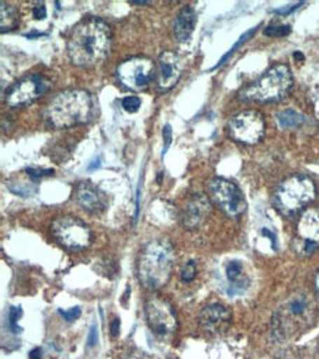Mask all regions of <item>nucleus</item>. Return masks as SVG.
<instances>
[{
    "mask_svg": "<svg viewBox=\"0 0 319 359\" xmlns=\"http://www.w3.org/2000/svg\"><path fill=\"white\" fill-rule=\"evenodd\" d=\"M316 198V186L306 175L285 178L273 193V205L283 215H294Z\"/></svg>",
    "mask_w": 319,
    "mask_h": 359,
    "instance_id": "obj_6",
    "label": "nucleus"
},
{
    "mask_svg": "<svg viewBox=\"0 0 319 359\" xmlns=\"http://www.w3.org/2000/svg\"><path fill=\"white\" fill-rule=\"evenodd\" d=\"M300 5H303L301 2L300 4H296V5H293V6H290V8H285V9H278V11H276V12H278V13H283V15H287V13H290V12H293L294 9H297Z\"/></svg>",
    "mask_w": 319,
    "mask_h": 359,
    "instance_id": "obj_35",
    "label": "nucleus"
},
{
    "mask_svg": "<svg viewBox=\"0 0 319 359\" xmlns=\"http://www.w3.org/2000/svg\"><path fill=\"white\" fill-rule=\"evenodd\" d=\"M182 74V62L175 52L166 50L159 57V67L156 74L158 90L168 92L179 81Z\"/></svg>",
    "mask_w": 319,
    "mask_h": 359,
    "instance_id": "obj_14",
    "label": "nucleus"
},
{
    "mask_svg": "<svg viewBox=\"0 0 319 359\" xmlns=\"http://www.w3.org/2000/svg\"><path fill=\"white\" fill-rule=\"evenodd\" d=\"M294 59H296V61H303V59H305V56H303L300 52H294Z\"/></svg>",
    "mask_w": 319,
    "mask_h": 359,
    "instance_id": "obj_40",
    "label": "nucleus"
},
{
    "mask_svg": "<svg viewBox=\"0 0 319 359\" xmlns=\"http://www.w3.org/2000/svg\"><path fill=\"white\" fill-rule=\"evenodd\" d=\"M29 359H41V349L36 348L34 351L29 352Z\"/></svg>",
    "mask_w": 319,
    "mask_h": 359,
    "instance_id": "obj_36",
    "label": "nucleus"
},
{
    "mask_svg": "<svg viewBox=\"0 0 319 359\" xmlns=\"http://www.w3.org/2000/svg\"><path fill=\"white\" fill-rule=\"evenodd\" d=\"M25 174L29 177V180L34 183H39L40 178L43 177H50L55 174L53 170H43V168H27Z\"/></svg>",
    "mask_w": 319,
    "mask_h": 359,
    "instance_id": "obj_26",
    "label": "nucleus"
},
{
    "mask_svg": "<svg viewBox=\"0 0 319 359\" xmlns=\"http://www.w3.org/2000/svg\"><path fill=\"white\" fill-rule=\"evenodd\" d=\"M225 277L233 289L245 290L249 284V280L245 274V264L238 259H233L225 265Z\"/></svg>",
    "mask_w": 319,
    "mask_h": 359,
    "instance_id": "obj_19",
    "label": "nucleus"
},
{
    "mask_svg": "<svg viewBox=\"0 0 319 359\" xmlns=\"http://www.w3.org/2000/svg\"><path fill=\"white\" fill-rule=\"evenodd\" d=\"M8 189L18 194V196H32V194H34L37 191V183H27V182H13V180H9V182L6 183Z\"/></svg>",
    "mask_w": 319,
    "mask_h": 359,
    "instance_id": "obj_22",
    "label": "nucleus"
},
{
    "mask_svg": "<svg viewBox=\"0 0 319 359\" xmlns=\"http://www.w3.org/2000/svg\"><path fill=\"white\" fill-rule=\"evenodd\" d=\"M163 142H165V144H163L162 155H165L166 152H168V149H170V146L172 143V128L168 124L163 127Z\"/></svg>",
    "mask_w": 319,
    "mask_h": 359,
    "instance_id": "obj_30",
    "label": "nucleus"
},
{
    "mask_svg": "<svg viewBox=\"0 0 319 359\" xmlns=\"http://www.w3.org/2000/svg\"><path fill=\"white\" fill-rule=\"evenodd\" d=\"M293 87L292 71L287 65L269 68L264 76L238 93V99L257 103H272L284 99Z\"/></svg>",
    "mask_w": 319,
    "mask_h": 359,
    "instance_id": "obj_5",
    "label": "nucleus"
},
{
    "mask_svg": "<svg viewBox=\"0 0 319 359\" xmlns=\"http://www.w3.org/2000/svg\"><path fill=\"white\" fill-rule=\"evenodd\" d=\"M175 264V250L168 241L149 242L140 252L137 274L140 283L149 290H158L168 283Z\"/></svg>",
    "mask_w": 319,
    "mask_h": 359,
    "instance_id": "obj_4",
    "label": "nucleus"
},
{
    "mask_svg": "<svg viewBox=\"0 0 319 359\" xmlns=\"http://www.w3.org/2000/svg\"><path fill=\"white\" fill-rule=\"evenodd\" d=\"M91 116H93V99L81 88L64 90L43 111L44 123L56 130L87 124Z\"/></svg>",
    "mask_w": 319,
    "mask_h": 359,
    "instance_id": "obj_3",
    "label": "nucleus"
},
{
    "mask_svg": "<svg viewBox=\"0 0 319 359\" xmlns=\"http://www.w3.org/2000/svg\"><path fill=\"white\" fill-rule=\"evenodd\" d=\"M228 133L236 142L245 144L259 143L265 136L264 116L256 111H243L228 123Z\"/></svg>",
    "mask_w": 319,
    "mask_h": 359,
    "instance_id": "obj_11",
    "label": "nucleus"
},
{
    "mask_svg": "<svg viewBox=\"0 0 319 359\" xmlns=\"http://www.w3.org/2000/svg\"><path fill=\"white\" fill-rule=\"evenodd\" d=\"M33 15H34V18H36L37 21L44 20V18H46V6H44V4H37V5L33 8Z\"/></svg>",
    "mask_w": 319,
    "mask_h": 359,
    "instance_id": "obj_31",
    "label": "nucleus"
},
{
    "mask_svg": "<svg viewBox=\"0 0 319 359\" xmlns=\"http://www.w3.org/2000/svg\"><path fill=\"white\" fill-rule=\"evenodd\" d=\"M52 234L60 246L83 250L91 245L93 234L87 224L75 217H59L52 222Z\"/></svg>",
    "mask_w": 319,
    "mask_h": 359,
    "instance_id": "obj_9",
    "label": "nucleus"
},
{
    "mask_svg": "<svg viewBox=\"0 0 319 359\" xmlns=\"http://www.w3.org/2000/svg\"><path fill=\"white\" fill-rule=\"evenodd\" d=\"M140 107H142V100L137 96H127L123 99V108L130 114L137 112L140 109Z\"/></svg>",
    "mask_w": 319,
    "mask_h": 359,
    "instance_id": "obj_28",
    "label": "nucleus"
},
{
    "mask_svg": "<svg viewBox=\"0 0 319 359\" xmlns=\"http://www.w3.org/2000/svg\"><path fill=\"white\" fill-rule=\"evenodd\" d=\"M319 318L316 299L309 293H296L288 297L273 312L271 320V337L277 343H285L306 333Z\"/></svg>",
    "mask_w": 319,
    "mask_h": 359,
    "instance_id": "obj_2",
    "label": "nucleus"
},
{
    "mask_svg": "<svg viewBox=\"0 0 319 359\" xmlns=\"http://www.w3.org/2000/svg\"><path fill=\"white\" fill-rule=\"evenodd\" d=\"M20 24L18 11L13 5L2 2L0 4V32L6 33L11 29L17 28Z\"/></svg>",
    "mask_w": 319,
    "mask_h": 359,
    "instance_id": "obj_20",
    "label": "nucleus"
},
{
    "mask_svg": "<svg viewBox=\"0 0 319 359\" xmlns=\"http://www.w3.org/2000/svg\"><path fill=\"white\" fill-rule=\"evenodd\" d=\"M315 289H316V292H318V294H319V271H318V274L315 276Z\"/></svg>",
    "mask_w": 319,
    "mask_h": 359,
    "instance_id": "obj_39",
    "label": "nucleus"
},
{
    "mask_svg": "<svg viewBox=\"0 0 319 359\" xmlns=\"http://www.w3.org/2000/svg\"><path fill=\"white\" fill-rule=\"evenodd\" d=\"M124 359H155V358L149 356L147 353H144V352H142V351H133V352H130Z\"/></svg>",
    "mask_w": 319,
    "mask_h": 359,
    "instance_id": "obj_32",
    "label": "nucleus"
},
{
    "mask_svg": "<svg viewBox=\"0 0 319 359\" xmlns=\"http://www.w3.org/2000/svg\"><path fill=\"white\" fill-rule=\"evenodd\" d=\"M212 202L208 194L197 193L189 199L182 212V224L187 230H197L209 218Z\"/></svg>",
    "mask_w": 319,
    "mask_h": 359,
    "instance_id": "obj_17",
    "label": "nucleus"
},
{
    "mask_svg": "<svg viewBox=\"0 0 319 359\" xmlns=\"http://www.w3.org/2000/svg\"><path fill=\"white\" fill-rule=\"evenodd\" d=\"M305 121H306L305 116L299 114L297 111H293V109H285V111H283L277 115V123L284 130L297 128Z\"/></svg>",
    "mask_w": 319,
    "mask_h": 359,
    "instance_id": "obj_21",
    "label": "nucleus"
},
{
    "mask_svg": "<svg viewBox=\"0 0 319 359\" xmlns=\"http://www.w3.org/2000/svg\"><path fill=\"white\" fill-rule=\"evenodd\" d=\"M116 77L125 88L142 92L156 79V65L147 56H134L118 65Z\"/></svg>",
    "mask_w": 319,
    "mask_h": 359,
    "instance_id": "obj_8",
    "label": "nucleus"
},
{
    "mask_svg": "<svg viewBox=\"0 0 319 359\" xmlns=\"http://www.w3.org/2000/svg\"><path fill=\"white\" fill-rule=\"evenodd\" d=\"M100 167V159H96L95 162H91L88 165V171H93L95 168H99Z\"/></svg>",
    "mask_w": 319,
    "mask_h": 359,
    "instance_id": "obj_38",
    "label": "nucleus"
},
{
    "mask_svg": "<svg viewBox=\"0 0 319 359\" xmlns=\"http://www.w3.org/2000/svg\"><path fill=\"white\" fill-rule=\"evenodd\" d=\"M59 312H60V316H62L67 321H69V323H74L75 320H77L80 316H81V309L79 308V306H74V308H71V309H68V311H62V309H59Z\"/></svg>",
    "mask_w": 319,
    "mask_h": 359,
    "instance_id": "obj_29",
    "label": "nucleus"
},
{
    "mask_svg": "<svg viewBox=\"0 0 319 359\" xmlns=\"http://www.w3.org/2000/svg\"><path fill=\"white\" fill-rule=\"evenodd\" d=\"M96 341H97V330H96V327H91V333H90V339H88V345H90V346H93Z\"/></svg>",
    "mask_w": 319,
    "mask_h": 359,
    "instance_id": "obj_34",
    "label": "nucleus"
},
{
    "mask_svg": "<svg viewBox=\"0 0 319 359\" xmlns=\"http://www.w3.org/2000/svg\"><path fill=\"white\" fill-rule=\"evenodd\" d=\"M131 5H139V6H149L151 2L150 0H131Z\"/></svg>",
    "mask_w": 319,
    "mask_h": 359,
    "instance_id": "obj_37",
    "label": "nucleus"
},
{
    "mask_svg": "<svg viewBox=\"0 0 319 359\" xmlns=\"http://www.w3.org/2000/svg\"><path fill=\"white\" fill-rule=\"evenodd\" d=\"M197 274V265L194 261H189L181 269V280L184 283H191Z\"/></svg>",
    "mask_w": 319,
    "mask_h": 359,
    "instance_id": "obj_24",
    "label": "nucleus"
},
{
    "mask_svg": "<svg viewBox=\"0 0 319 359\" xmlns=\"http://www.w3.org/2000/svg\"><path fill=\"white\" fill-rule=\"evenodd\" d=\"M196 22H197V17H196L194 9L190 6L181 8L174 20V24H172L175 39L181 43L187 41L190 39V36L193 34Z\"/></svg>",
    "mask_w": 319,
    "mask_h": 359,
    "instance_id": "obj_18",
    "label": "nucleus"
},
{
    "mask_svg": "<svg viewBox=\"0 0 319 359\" xmlns=\"http://www.w3.org/2000/svg\"><path fill=\"white\" fill-rule=\"evenodd\" d=\"M112 49L111 27L99 18H88L80 22L68 41L71 62L81 68L102 64Z\"/></svg>",
    "mask_w": 319,
    "mask_h": 359,
    "instance_id": "obj_1",
    "label": "nucleus"
},
{
    "mask_svg": "<svg viewBox=\"0 0 319 359\" xmlns=\"http://www.w3.org/2000/svg\"><path fill=\"white\" fill-rule=\"evenodd\" d=\"M144 311L150 332L158 339H171L175 334L178 321L174 308L168 301L159 296H151L147 299Z\"/></svg>",
    "mask_w": 319,
    "mask_h": 359,
    "instance_id": "obj_10",
    "label": "nucleus"
},
{
    "mask_svg": "<svg viewBox=\"0 0 319 359\" xmlns=\"http://www.w3.org/2000/svg\"><path fill=\"white\" fill-rule=\"evenodd\" d=\"M52 83L41 74H29L15 83L6 95V103L12 108H21L33 103L50 88Z\"/></svg>",
    "mask_w": 319,
    "mask_h": 359,
    "instance_id": "obj_12",
    "label": "nucleus"
},
{
    "mask_svg": "<svg viewBox=\"0 0 319 359\" xmlns=\"http://www.w3.org/2000/svg\"><path fill=\"white\" fill-rule=\"evenodd\" d=\"M199 323L206 333L212 336H221L231 325V312L224 305L212 304L202 309Z\"/></svg>",
    "mask_w": 319,
    "mask_h": 359,
    "instance_id": "obj_15",
    "label": "nucleus"
},
{
    "mask_svg": "<svg viewBox=\"0 0 319 359\" xmlns=\"http://www.w3.org/2000/svg\"><path fill=\"white\" fill-rule=\"evenodd\" d=\"M21 316H22V309H21V308L12 306V308L9 309V313H8V317H9V327H11V330L15 332V333L20 332V328H18L17 324H18V320L21 318Z\"/></svg>",
    "mask_w": 319,
    "mask_h": 359,
    "instance_id": "obj_27",
    "label": "nucleus"
},
{
    "mask_svg": "<svg viewBox=\"0 0 319 359\" xmlns=\"http://www.w3.org/2000/svg\"><path fill=\"white\" fill-rule=\"evenodd\" d=\"M40 36H44L43 33H36V34H25L27 39H34V37H40Z\"/></svg>",
    "mask_w": 319,
    "mask_h": 359,
    "instance_id": "obj_41",
    "label": "nucleus"
},
{
    "mask_svg": "<svg viewBox=\"0 0 319 359\" xmlns=\"http://www.w3.org/2000/svg\"><path fill=\"white\" fill-rule=\"evenodd\" d=\"M118 334H119V318H115L111 323V336L118 337Z\"/></svg>",
    "mask_w": 319,
    "mask_h": 359,
    "instance_id": "obj_33",
    "label": "nucleus"
},
{
    "mask_svg": "<svg viewBox=\"0 0 319 359\" xmlns=\"http://www.w3.org/2000/svg\"><path fill=\"white\" fill-rule=\"evenodd\" d=\"M209 198L214 201L228 217H240L246 211L247 202L240 187L226 178L215 177L206 183Z\"/></svg>",
    "mask_w": 319,
    "mask_h": 359,
    "instance_id": "obj_7",
    "label": "nucleus"
},
{
    "mask_svg": "<svg viewBox=\"0 0 319 359\" xmlns=\"http://www.w3.org/2000/svg\"><path fill=\"white\" fill-rule=\"evenodd\" d=\"M280 359H293V358H292V356H290V358H288V356H283V358H280Z\"/></svg>",
    "mask_w": 319,
    "mask_h": 359,
    "instance_id": "obj_42",
    "label": "nucleus"
},
{
    "mask_svg": "<svg viewBox=\"0 0 319 359\" xmlns=\"http://www.w3.org/2000/svg\"><path fill=\"white\" fill-rule=\"evenodd\" d=\"M256 29H257V28H252V29H249V32H247L246 34H243V36L238 39V41H237V43L234 44V46L230 49V52H228V53H226V55H225V56L221 59V61L218 62V65H217V67H221V65H222V64L226 61V59L230 57V56H231V55H233V53H234V52H236V50H237V49L241 46L243 43H246V41H247V40H249V39H250V37H252V36L256 33Z\"/></svg>",
    "mask_w": 319,
    "mask_h": 359,
    "instance_id": "obj_25",
    "label": "nucleus"
},
{
    "mask_svg": "<svg viewBox=\"0 0 319 359\" xmlns=\"http://www.w3.org/2000/svg\"><path fill=\"white\" fill-rule=\"evenodd\" d=\"M292 33L290 25H268L264 29V34L268 37H285Z\"/></svg>",
    "mask_w": 319,
    "mask_h": 359,
    "instance_id": "obj_23",
    "label": "nucleus"
},
{
    "mask_svg": "<svg viewBox=\"0 0 319 359\" xmlns=\"http://www.w3.org/2000/svg\"><path fill=\"white\" fill-rule=\"evenodd\" d=\"M75 199L90 215L100 217L108 209V199L104 193L90 182H83L75 189Z\"/></svg>",
    "mask_w": 319,
    "mask_h": 359,
    "instance_id": "obj_16",
    "label": "nucleus"
},
{
    "mask_svg": "<svg viewBox=\"0 0 319 359\" xmlns=\"http://www.w3.org/2000/svg\"><path fill=\"white\" fill-rule=\"evenodd\" d=\"M299 252L311 257L319 248V208H308L297 222Z\"/></svg>",
    "mask_w": 319,
    "mask_h": 359,
    "instance_id": "obj_13",
    "label": "nucleus"
}]
</instances>
